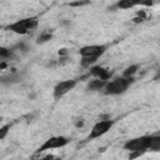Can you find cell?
<instances>
[{
    "label": "cell",
    "mask_w": 160,
    "mask_h": 160,
    "mask_svg": "<svg viewBox=\"0 0 160 160\" xmlns=\"http://www.w3.org/2000/svg\"><path fill=\"white\" fill-rule=\"evenodd\" d=\"M134 78H116L111 81H108L105 89H104V94L105 95H120L124 94L128 88L134 82Z\"/></svg>",
    "instance_id": "obj_1"
},
{
    "label": "cell",
    "mask_w": 160,
    "mask_h": 160,
    "mask_svg": "<svg viewBox=\"0 0 160 160\" xmlns=\"http://www.w3.org/2000/svg\"><path fill=\"white\" fill-rule=\"evenodd\" d=\"M114 120L111 119H100L90 130V134L88 136V140H94V139H98L102 135H105L114 125Z\"/></svg>",
    "instance_id": "obj_4"
},
{
    "label": "cell",
    "mask_w": 160,
    "mask_h": 160,
    "mask_svg": "<svg viewBox=\"0 0 160 160\" xmlns=\"http://www.w3.org/2000/svg\"><path fill=\"white\" fill-rule=\"evenodd\" d=\"M6 68V62H5V60H1V64H0V70H4Z\"/></svg>",
    "instance_id": "obj_24"
},
{
    "label": "cell",
    "mask_w": 160,
    "mask_h": 160,
    "mask_svg": "<svg viewBox=\"0 0 160 160\" xmlns=\"http://www.w3.org/2000/svg\"><path fill=\"white\" fill-rule=\"evenodd\" d=\"M154 4L152 0H141V4L140 5H145V6H151Z\"/></svg>",
    "instance_id": "obj_22"
},
{
    "label": "cell",
    "mask_w": 160,
    "mask_h": 160,
    "mask_svg": "<svg viewBox=\"0 0 160 160\" xmlns=\"http://www.w3.org/2000/svg\"><path fill=\"white\" fill-rule=\"evenodd\" d=\"M14 49H19V50H20V51H22V52H26V51L29 50V49H28V46H26L24 42H19Z\"/></svg>",
    "instance_id": "obj_20"
},
{
    "label": "cell",
    "mask_w": 160,
    "mask_h": 160,
    "mask_svg": "<svg viewBox=\"0 0 160 160\" xmlns=\"http://www.w3.org/2000/svg\"><path fill=\"white\" fill-rule=\"evenodd\" d=\"M106 84H108L106 80H101V79L95 78L88 82V90L89 91H101L105 89Z\"/></svg>",
    "instance_id": "obj_10"
},
{
    "label": "cell",
    "mask_w": 160,
    "mask_h": 160,
    "mask_svg": "<svg viewBox=\"0 0 160 160\" xmlns=\"http://www.w3.org/2000/svg\"><path fill=\"white\" fill-rule=\"evenodd\" d=\"M108 46L106 45H86L80 48L79 54L81 58H94V59H99L105 51H106Z\"/></svg>",
    "instance_id": "obj_6"
},
{
    "label": "cell",
    "mask_w": 160,
    "mask_h": 160,
    "mask_svg": "<svg viewBox=\"0 0 160 160\" xmlns=\"http://www.w3.org/2000/svg\"><path fill=\"white\" fill-rule=\"evenodd\" d=\"M84 124H85V121H84L82 119H78V120L75 121V126H76V128H82Z\"/></svg>",
    "instance_id": "obj_21"
},
{
    "label": "cell",
    "mask_w": 160,
    "mask_h": 160,
    "mask_svg": "<svg viewBox=\"0 0 160 160\" xmlns=\"http://www.w3.org/2000/svg\"><path fill=\"white\" fill-rule=\"evenodd\" d=\"M10 129V125H4L1 129H0V139H4L8 134V130Z\"/></svg>",
    "instance_id": "obj_19"
},
{
    "label": "cell",
    "mask_w": 160,
    "mask_h": 160,
    "mask_svg": "<svg viewBox=\"0 0 160 160\" xmlns=\"http://www.w3.org/2000/svg\"><path fill=\"white\" fill-rule=\"evenodd\" d=\"M89 74L92 75L94 78H98V79H101V80H106V81H109L111 79V76H112V71H110L109 69H106L104 66H100V65L91 66Z\"/></svg>",
    "instance_id": "obj_8"
},
{
    "label": "cell",
    "mask_w": 160,
    "mask_h": 160,
    "mask_svg": "<svg viewBox=\"0 0 160 160\" xmlns=\"http://www.w3.org/2000/svg\"><path fill=\"white\" fill-rule=\"evenodd\" d=\"M151 142V135H144V136H139V138H134L128 140L124 144V149L128 151H142L146 152L149 150Z\"/></svg>",
    "instance_id": "obj_3"
},
{
    "label": "cell",
    "mask_w": 160,
    "mask_h": 160,
    "mask_svg": "<svg viewBox=\"0 0 160 160\" xmlns=\"http://www.w3.org/2000/svg\"><path fill=\"white\" fill-rule=\"evenodd\" d=\"M146 11L145 10H140V11H136V16L132 19V21L134 22H136V24H139V22H142L145 19H146Z\"/></svg>",
    "instance_id": "obj_17"
},
{
    "label": "cell",
    "mask_w": 160,
    "mask_h": 160,
    "mask_svg": "<svg viewBox=\"0 0 160 160\" xmlns=\"http://www.w3.org/2000/svg\"><path fill=\"white\" fill-rule=\"evenodd\" d=\"M88 4H90V0H78V1L70 2L69 5L72 6V8H75V6H84V5H88Z\"/></svg>",
    "instance_id": "obj_18"
},
{
    "label": "cell",
    "mask_w": 160,
    "mask_h": 160,
    "mask_svg": "<svg viewBox=\"0 0 160 160\" xmlns=\"http://www.w3.org/2000/svg\"><path fill=\"white\" fill-rule=\"evenodd\" d=\"M141 4V0H119L115 4V9H121V10H126V9H132L138 5Z\"/></svg>",
    "instance_id": "obj_11"
},
{
    "label": "cell",
    "mask_w": 160,
    "mask_h": 160,
    "mask_svg": "<svg viewBox=\"0 0 160 160\" xmlns=\"http://www.w3.org/2000/svg\"><path fill=\"white\" fill-rule=\"evenodd\" d=\"M51 39H52V31H42V32L38 36L36 42H38V44H45V42L50 41Z\"/></svg>",
    "instance_id": "obj_12"
},
{
    "label": "cell",
    "mask_w": 160,
    "mask_h": 160,
    "mask_svg": "<svg viewBox=\"0 0 160 160\" xmlns=\"http://www.w3.org/2000/svg\"><path fill=\"white\" fill-rule=\"evenodd\" d=\"M69 144V139L65 138V136H51L49 138L38 150L36 152H44V151H48V150H52V149H59V148H64L65 145Z\"/></svg>",
    "instance_id": "obj_5"
},
{
    "label": "cell",
    "mask_w": 160,
    "mask_h": 160,
    "mask_svg": "<svg viewBox=\"0 0 160 160\" xmlns=\"http://www.w3.org/2000/svg\"><path fill=\"white\" fill-rule=\"evenodd\" d=\"M138 70H139V65H138V64H132V65L128 66V68L124 70L122 76H125V78H134V75L138 72Z\"/></svg>",
    "instance_id": "obj_13"
},
{
    "label": "cell",
    "mask_w": 160,
    "mask_h": 160,
    "mask_svg": "<svg viewBox=\"0 0 160 160\" xmlns=\"http://www.w3.org/2000/svg\"><path fill=\"white\" fill-rule=\"evenodd\" d=\"M38 18L35 16H30V18H24V19H20L12 24H10L8 26V29L15 34H19V35H25L29 32V30H32L38 26Z\"/></svg>",
    "instance_id": "obj_2"
},
{
    "label": "cell",
    "mask_w": 160,
    "mask_h": 160,
    "mask_svg": "<svg viewBox=\"0 0 160 160\" xmlns=\"http://www.w3.org/2000/svg\"><path fill=\"white\" fill-rule=\"evenodd\" d=\"M58 54H59V56H68V50L66 49H60Z\"/></svg>",
    "instance_id": "obj_23"
},
{
    "label": "cell",
    "mask_w": 160,
    "mask_h": 160,
    "mask_svg": "<svg viewBox=\"0 0 160 160\" xmlns=\"http://www.w3.org/2000/svg\"><path fill=\"white\" fill-rule=\"evenodd\" d=\"M150 151H159L160 150V135H151V142L149 146Z\"/></svg>",
    "instance_id": "obj_14"
},
{
    "label": "cell",
    "mask_w": 160,
    "mask_h": 160,
    "mask_svg": "<svg viewBox=\"0 0 160 160\" xmlns=\"http://www.w3.org/2000/svg\"><path fill=\"white\" fill-rule=\"evenodd\" d=\"M22 79V75L18 71H11L10 74L8 75H4L1 78V84L2 85H12V84H16L19 81H21Z\"/></svg>",
    "instance_id": "obj_9"
},
{
    "label": "cell",
    "mask_w": 160,
    "mask_h": 160,
    "mask_svg": "<svg viewBox=\"0 0 160 160\" xmlns=\"http://www.w3.org/2000/svg\"><path fill=\"white\" fill-rule=\"evenodd\" d=\"M15 51L12 49H8V48H0V58L2 60L6 59H14L15 58Z\"/></svg>",
    "instance_id": "obj_15"
},
{
    "label": "cell",
    "mask_w": 160,
    "mask_h": 160,
    "mask_svg": "<svg viewBox=\"0 0 160 160\" xmlns=\"http://www.w3.org/2000/svg\"><path fill=\"white\" fill-rule=\"evenodd\" d=\"M78 84V80L75 79H69V80H62L60 82H58L52 90V95L55 99H59L64 95H66L70 90H72Z\"/></svg>",
    "instance_id": "obj_7"
},
{
    "label": "cell",
    "mask_w": 160,
    "mask_h": 160,
    "mask_svg": "<svg viewBox=\"0 0 160 160\" xmlns=\"http://www.w3.org/2000/svg\"><path fill=\"white\" fill-rule=\"evenodd\" d=\"M96 60H98V59H94V58H81L80 65H81V68L88 69V68H90L92 64H95Z\"/></svg>",
    "instance_id": "obj_16"
}]
</instances>
